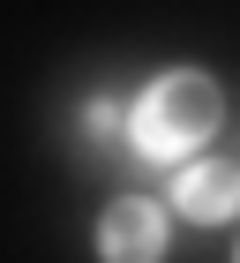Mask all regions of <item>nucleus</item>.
<instances>
[{
  "instance_id": "nucleus-1",
  "label": "nucleus",
  "mask_w": 240,
  "mask_h": 263,
  "mask_svg": "<svg viewBox=\"0 0 240 263\" xmlns=\"http://www.w3.org/2000/svg\"><path fill=\"white\" fill-rule=\"evenodd\" d=\"M218 121H225L218 83L203 76V68H173V76H158V83L135 98L128 143H135L143 158H158V165H180V158H195L203 143L218 136Z\"/></svg>"
},
{
  "instance_id": "nucleus-2",
  "label": "nucleus",
  "mask_w": 240,
  "mask_h": 263,
  "mask_svg": "<svg viewBox=\"0 0 240 263\" xmlns=\"http://www.w3.org/2000/svg\"><path fill=\"white\" fill-rule=\"evenodd\" d=\"M98 263H165V211L150 196H120L98 218Z\"/></svg>"
},
{
  "instance_id": "nucleus-3",
  "label": "nucleus",
  "mask_w": 240,
  "mask_h": 263,
  "mask_svg": "<svg viewBox=\"0 0 240 263\" xmlns=\"http://www.w3.org/2000/svg\"><path fill=\"white\" fill-rule=\"evenodd\" d=\"M173 203H180V218H195V226H225V218L240 211V165H218V158L180 165Z\"/></svg>"
},
{
  "instance_id": "nucleus-4",
  "label": "nucleus",
  "mask_w": 240,
  "mask_h": 263,
  "mask_svg": "<svg viewBox=\"0 0 240 263\" xmlns=\"http://www.w3.org/2000/svg\"><path fill=\"white\" fill-rule=\"evenodd\" d=\"M83 128H90V136L105 143V136H120V128H128V121H120V105H105V98H98V105H90V113H83Z\"/></svg>"
},
{
  "instance_id": "nucleus-5",
  "label": "nucleus",
  "mask_w": 240,
  "mask_h": 263,
  "mask_svg": "<svg viewBox=\"0 0 240 263\" xmlns=\"http://www.w3.org/2000/svg\"><path fill=\"white\" fill-rule=\"evenodd\" d=\"M233 263H240V256H233Z\"/></svg>"
}]
</instances>
